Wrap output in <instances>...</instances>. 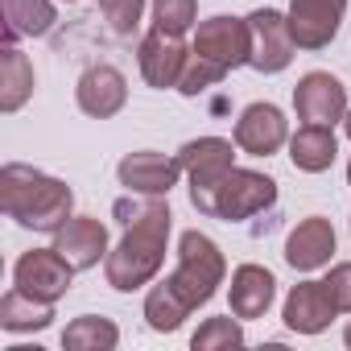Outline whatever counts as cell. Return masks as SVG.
<instances>
[{
    "instance_id": "obj_1",
    "label": "cell",
    "mask_w": 351,
    "mask_h": 351,
    "mask_svg": "<svg viewBox=\"0 0 351 351\" xmlns=\"http://www.w3.org/2000/svg\"><path fill=\"white\" fill-rule=\"evenodd\" d=\"M112 211L124 223V240L116 244V252H108L104 273H108L112 289L128 293V289H141L145 281H153L165 261L169 207L161 203V195H145V199H116Z\"/></svg>"
},
{
    "instance_id": "obj_2",
    "label": "cell",
    "mask_w": 351,
    "mask_h": 351,
    "mask_svg": "<svg viewBox=\"0 0 351 351\" xmlns=\"http://www.w3.org/2000/svg\"><path fill=\"white\" fill-rule=\"evenodd\" d=\"M0 207H5V215L17 219L21 228L58 232L71 219L75 195H71L66 182L50 178V173L9 161L5 169H0Z\"/></svg>"
},
{
    "instance_id": "obj_3",
    "label": "cell",
    "mask_w": 351,
    "mask_h": 351,
    "mask_svg": "<svg viewBox=\"0 0 351 351\" xmlns=\"http://www.w3.org/2000/svg\"><path fill=\"white\" fill-rule=\"evenodd\" d=\"M219 281H223V256H219L215 240L203 232H186L178 240V269L165 277V285L182 298L186 310H199L215 298Z\"/></svg>"
},
{
    "instance_id": "obj_4",
    "label": "cell",
    "mask_w": 351,
    "mask_h": 351,
    "mask_svg": "<svg viewBox=\"0 0 351 351\" xmlns=\"http://www.w3.org/2000/svg\"><path fill=\"white\" fill-rule=\"evenodd\" d=\"M178 165L191 178V203L195 211L211 215V203H215V186L223 182V173L236 165V149L232 141L223 136H199V141H186L178 149Z\"/></svg>"
},
{
    "instance_id": "obj_5",
    "label": "cell",
    "mask_w": 351,
    "mask_h": 351,
    "mask_svg": "<svg viewBox=\"0 0 351 351\" xmlns=\"http://www.w3.org/2000/svg\"><path fill=\"white\" fill-rule=\"evenodd\" d=\"M277 203V182L269 178V173H256V169H228L223 182L215 186V203H211V215L215 219H252L261 215L265 207Z\"/></svg>"
},
{
    "instance_id": "obj_6",
    "label": "cell",
    "mask_w": 351,
    "mask_h": 351,
    "mask_svg": "<svg viewBox=\"0 0 351 351\" xmlns=\"http://www.w3.org/2000/svg\"><path fill=\"white\" fill-rule=\"evenodd\" d=\"M71 277H75V265L58 248H34L13 265V285L38 302H50V306L71 289Z\"/></svg>"
},
{
    "instance_id": "obj_7",
    "label": "cell",
    "mask_w": 351,
    "mask_h": 351,
    "mask_svg": "<svg viewBox=\"0 0 351 351\" xmlns=\"http://www.w3.org/2000/svg\"><path fill=\"white\" fill-rule=\"evenodd\" d=\"M191 50H195L199 58H207V62L232 71V66H244V62L252 58V29H248V21H240V17H211V21L199 25Z\"/></svg>"
},
{
    "instance_id": "obj_8",
    "label": "cell",
    "mask_w": 351,
    "mask_h": 351,
    "mask_svg": "<svg viewBox=\"0 0 351 351\" xmlns=\"http://www.w3.org/2000/svg\"><path fill=\"white\" fill-rule=\"evenodd\" d=\"M248 29H252V58H248V66H256L261 75L285 71L289 58H293V50H298L289 17H281L277 9H256L248 17Z\"/></svg>"
},
{
    "instance_id": "obj_9",
    "label": "cell",
    "mask_w": 351,
    "mask_h": 351,
    "mask_svg": "<svg viewBox=\"0 0 351 351\" xmlns=\"http://www.w3.org/2000/svg\"><path fill=\"white\" fill-rule=\"evenodd\" d=\"M293 108L302 124H335L347 116V87L326 71H310L293 87Z\"/></svg>"
},
{
    "instance_id": "obj_10",
    "label": "cell",
    "mask_w": 351,
    "mask_h": 351,
    "mask_svg": "<svg viewBox=\"0 0 351 351\" xmlns=\"http://www.w3.org/2000/svg\"><path fill=\"white\" fill-rule=\"evenodd\" d=\"M116 173H120V186H128L132 195H169L182 178V165H178V157L141 149V153H128L116 165Z\"/></svg>"
},
{
    "instance_id": "obj_11",
    "label": "cell",
    "mask_w": 351,
    "mask_h": 351,
    "mask_svg": "<svg viewBox=\"0 0 351 351\" xmlns=\"http://www.w3.org/2000/svg\"><path fill=\"white\" fill-rule=\"evenodd\" d=\"M347 13V0H293L289 5V29L302 50H322L335 42L339 21Z\"/></svg>"
},
{
    "instance_id": "obj_12",
    "label": "cell",
    "mask_w": 351,
    "mask_h": 351,
    "mask_svg": "<svg viewBox=\"0 0 351 351\" xmlns=\"http://www.w3.org/2000/svg\"><path fill=\"white\" fill-rule=\"evenodd\" d=\"M186 58H191V50L182 46V38H173V34L153 29V34L141 38V75L157 91L178 87V79L186 71Z\"/></svg>"
},
{
    "instance_id": "obj_13",
    "label": "cell",
    "mask_w": 351,
    "mask_h": 351,
    "mask_svg": "<svg viewBox=\"0 0 351 351\" xmlns=\"http://www.w3.org/2000/svg\"><path fill=\"white\" fill-rule=\"evenodd\" d=\"M75 99H79V108H83L87 116L108 120V116H116V112L128 104V79H124L116 66L95 62V66H87V71L79 75Z\"/></svg>"
},
{
    "instance_id": "obj_14",
    "label": "cell",
    "mask_w": 351,
    "mask_h": 351,
    "mask_svg": "<svg viewBox=\"0 0 351 351\" xmlns=\"http://www.w3.org/2000/svg\"><path fill=\"white\" fill-rule=\"evenodd\" d=\"M289 141V124L273 104H248L236 120V145L252 157H269Z\"/></svg>"
},
{
    "instance_id": "obj_15",
    "label": "cell",
    "mask_w": 351,
    "mask_h": 351,
    "mask_svg": "<svg viewBox=\"0 0 351 351\" xmlns=\"http://www.w3.org/2000/svg\"><path fill=\"white\" fill-rule=\"evenodd\" d=\"M54 248L75 265V273L95 269L99 261H108V228L91 215H75L54 232Z\"/></svg>"
},
{
    "instance_id": "obj_16",
    "label": "cell",
    "mask_w": 351,
    "mask_h": 351,
    "mask_svg": "<svg viewBox=\"0 0 351 351\" xmlns=\"http://www.w3.org/2000/svg\"><path fill=\"white\" fill-rule=\"evenodd\" d=\"M335 314H339V306H335L326 281H302V285H293L289 298H285V326L298 330V335H318V330H326Z\"/></svg>"
},
{
    "instance_id": "obj_17",
    "label": "cell",
    "mask_w": 351,
    "mask_h": 351,
    "mask_svg": "<svg viewBox=\"0 0 351 351\" xmlns=\"http://www.w3.org/2000/svg\"><path fill=\"white\" fill-rule=\"evenodd\" d=\"M330 256H335V228H330V219H322V215L302 219V223L289 232V240H285V261H289L298 273H314V269H322Z\"/></svg>"
},
{
    "instance_id": "obj_18",
    "label": "cell",
    "mask_w": 351,
    "mask_h": 351,
    "mask_svg": "<svg viewBox=\"0 0 351 351\" xmlns=\"http://www.w3.org/2000/svg\"><path fill=\"white\" fill-rule=\"evenodd\" d=\"M277 298V281L261 265H240L232 273V314L236 318H261Z\"/></svg>"
},
{
    "instance_id": "obj_19",
    "label": "cell",
    "mask_w": 351,
    "mask_h": 351,
    "mask_svg": "<svg viewBox=\"0 0 351 351\" xmlns=\"http://www.w3.org/2000/svg\"><path fill=\"white\" fill-rule=\"evenodd\" d=\"M335 153H339V145H335V128H330V124H302V128L289 136V157H293V165L306 169V173L330 169Z\"/></svg>"
},
{
    "instance_id": "obj_20",
    "label": "cell",
    "mask_w": 351,
    "mask_h": 351,
    "mask_svg": "<svg viewBox=\"0 0 351 351\" xmlns=\"http://www.w3.org/2000/svg\"><path fill=\"white\" fill-rule=\"evenodd\" d=\"M29 95H34V62L17 46H5L0 50V112H17Z\"/></svg>"
},
{
    "instance_id": "obj_21",
    "label": "cell",
    "mask_w": 351,
    "mask_h": 351,
    "mask_svg": "<svg viewBox=\"0 0 351 351\" xmlns=\"http://www.w3.org/2000/svg\"><path fill=\"white\" fill-rule=\"evenodd\" d=\"M50 322H54V306L29 298V293L17 289V285L0 298V326L13 330V335H21V330H46Z\"/></svg>"
},
{
    "instance_id": "obj_22",
    "label": "cell",
    "mask_w": 351,
    "mask_h": 351,
    "mask_svg": "<svg viewBox=\"0 0 351 351\" xmlns=\"http://www.w3.org/2000/svg\"><path fill=\"white\" fill-rule=\"evenodd\" d=\"M54 29V5L50 0H5V38L9 46L17 38H46Z\"/></svg>"
},
{
    "instance_id": "obj_23",
    "label": "cell",
    "mask_w": 351,
    "mask_h": 351,
    "mask_svg": "<svg viewBox=\"0 0 351 351\" xmlns=\"http://www.w3.org/2000/svg\"><path fill=\"white\" fill-rule=\"evenodd\" d=\"M120 343V330L112 318H95V314H83L75 318L66 330H62V347L66 351H112Z\"/></svg>"
},
{
    "instance_id": "obj_24",
    "label": "cell",
    "mask_w": 351,
    "mask_h": 351,
    "mask_svg": "<svg viewBox=\"0 0 351 351\" xmlns=\"http://www.w3.org/2000/svg\"><path fill=\"white\" fill-rule=\"evenodd\" d=\"M186 314H191V310L182 306V298L173 293L165 281L149 289V298H145V318H149V326H153V330H178Z\"/></svg>"
},
{
    "instance_id": "obj_25",
    "label": "cell",
    "mask_w": 351,
    "mask_h": 351,
    "mask_svg": "<svg viewBox=\"0 0 351 351\" xmlns=\"http://www.w3.org/2000/svg\"><path fill=\"white\" fill-rule=\"evenodd\" d=\"M199 17V5L195 0H153V29L161 34H173V38H182Z\"/></svg>"
},
{
    "instance_id": "obj_26",
    "label": "cell",
    "mask_w": 351,
    "mask_h": 351,
    "mask_svg": "<svg viewBox=\"0 0 351 351\" xmlns=\"http://www.w3.org/2000/svg\"><path fill=\"white\" fill-rule=\"evenodd\" d=\"M195 351H207V347H240L244 343V330H240V322L228 314V318H207L199 330H195Z\"/></svg>"
},
{
    "instance_id": "obj_27",
    "label": "cell",
    "mask_w": 351,
    "mask_h": 351,
    "mask_svg": "<svg viewBox=\"0 0 351 351\" xmlns=\"http://www.w3.org/2000/svg\"><path fill=\"white\" fill-rule=\"evenodd\" d=\"M223 75H228L223 66H215V62H207V58H199V54L191 50V58H186V71H182V79H178V91H182V95H199V91L215 87Z\"/></svg>"
},
{
    "instance_id": "obj_28",
    "label": "cell",
    "mask_w": 351,
    "mask_h": 351,
    "mask_svg": "<svg viewBox=\"0 0 351 351\" xmlns=\"http://www.w3.org/2000/svg\"><path fill=\"white\" fill-rule=\"evenodd\" d=\"M99 9L120 38H132L141 25V13H145V0H99Z\"/></svg>"
},
{
    "instance_id": "obj_29",
    "label": "cell",
    "mask_w": 351,
    "mask_h": 351,
    "mask_svg": "<svg viewBox=\"0 0 351 351\" xmlns=\"http://www.w3.org/2000/svg\"><path fill=\"white\" fill-rule=\"evenodd\" d=\"M326 289H330V298H335L339 314H351V261L330 269V277H326Z\"/></svg>"
},
{
    "instance_id": "obj_30",
    "label": "cell",
    "mask_w": 351,
    "mask_h": 351,
    "mask_svg": "<svg viewBox=\"0 0 351 351\" xmlns=\"http://www.w3.org/2000/svg\"><path fill=\"white\" fill-rule=\"evenodd\" d=\"M343 128H347V136H351V112H347V116H343Z\"/></svg>"
},
{
    "instance_id": "obj_31",
    "label": "cell",
    "mask_w": 351,
    "mask_h": 351,
    "mask_svg": "<svg viewBox=\"0 0 351 351\" xmlns=\"http://www.w3.org/2000/svg\"><path fill=\"white\" fill-rule=\"evenodd\" d=\"M343 339H347V347H351V326H347V335H343Z\"/></svg>"
},
{
    "instance_id": "obj_32",
    "label": "cell",
    "mask_w": 351,
    "mask_h": 351,
    "mask_svg": "<svg viewBox=\"0 0 351 351\" xmlns=\"http://www.w3.org/2000/svg\"><path fill=\"white\" fill-rule=\"evenodd\" d=\"M347 182H351V161H347Z\"/></svg>"
},
{
    "instance_id": "obj_33",
    "label": "cell",
    "mask_w": 351,
    "mask_h": 351,
    "mask_svg": "<svg viewBox=\"0 0 351 351\" xmlns=\"http://www.w3.org/2000/svg\"><path fill=\"white\" fill-rule=\"evenodd\" d=\"M66 5H75V0H66Z\"/></svg>"
}]
</instances>
